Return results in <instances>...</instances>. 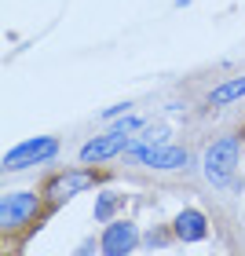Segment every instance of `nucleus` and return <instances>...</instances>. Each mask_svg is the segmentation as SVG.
Masks as SVG:
<instances>
[{"label": "nucleus", "instance_id": "nucleus-1", "mask_svg": "<svg viewBox=\"0 0 245 256\" xmlns=\"http://www.w3.org/2000/svg\"><path fill=\"white\" fill-rule=\"evenodd\" d=\"M234 168H238V139L234 136L216 139V143L205 150V176H208V183L224 187V183L234 176Z\"/></svg>", "mask_w": 245, "mask_h": 256}, {"label": "nucleus", "instance_id": "nucleus-2", "mask_svg": "<svg viewBox=\"0 0 245 256\" xmlns=\"http://www.w3.org/2000/svg\"><path fill=\"white\" fill-rule=\"evenodd\" d=\"M55 154H59V139H52V136L26 139V143H18L15 150H8V154H4V172H18V168L40 165V161H48Z\"/></svg>", "mask_w": 245, "mask_h": 256}, {"label": "nucleus", "instance_id": "nucleus-3", "mask_svg": "<svg viewBox=\"0 0 245 256\" xmlns=\"http://www.w3.org/2000/svg\"><path fill=\"white\" fill-rule=\"evenodd\" d=\"M136 242H139L136 224H128V220H118V224H110L106 230H102L99 249H102V256H128V252L136 249Z\"/></svg>", "mask_w": 245, "mask_h": 256}, {"label": "nucleus", "instance_id": "nucleus-4", "mask_svg": "<svg viewBox=\"0 0 245 256\" xmlns=\"http://www.w3.org/2000/svg\"><path fill=\"white\" fill-rule=\"evenodd\" d=\"M128 154L139 158L146 168H183L186 165V150L183 146H165V143L143 146V150H128Z\"/></svg>", "mask_w": 245, "mask_h": 256}, {"label": "nucleus", "instance_id": "nucleus-5", "mask_svg": "<svg viewBox=\"0 0 245 256\" xmlns=\"http://www.w3.org/2000/svg\"><path fill=\"white\" fill-rule=\"evenodd\" d=\"M37 212V194L30 190H18V194H8L4 205H0V224L4 227H18Z\"/></svg>", "mask_w": 245, "mask_h": 256}, {"label": "nucleus", "instance_id": "nucleus-6", "mask_svg": "<svg viewBox=\"0 0 245 256\" xmlns=\"http://www.w3.org/2000/svg\"><path fill=\"white\" fill-rule=\"evenodd\" d=\"M128 146H132V143H128V136L110 132V136H99V139H92V143L80 146V161H84V165H92V161L114 158V154H121V150H128Z\"/></svg>", "mask_w": 245, "mask_h": 256}, {"label": "nucleus", "instance_id": "nucleus-7", "mask_svg": "<svg viewBox=\"0 0 245 256\" xmlns=\"http://www.w3.org/2000/svg\"><path fill=\"white\" fill-rule=\"evenodd\" d=\"M92 183H96V180H92L88 172H66V176H59L48 187V194H52V202H62V198H74L77 190H88Z\"/></svg>", "mask_w": 245, "mask_h": 256}, {"label": "nucleus", "instance_id": "nucleus-8", "mask_svg": "<svg viewBox=\"0 0 245 256\" xmlns=\"http://www.w3.org/2000/svg\"><path fill=\"white\" fill-rule=\"evenodd\" d=\"M205 216L198 212V208H183V212L176 216V234L183 238V242H202L205 238Z\"/></svg>", "mask_w": 245, "mask_h": 256}, {"label": "nucleus", "instance_id": "nucleus-9", "mask_svg": "<svg viewBox=\"0 0 245 256\" xmlns=\"http://www.w3.org/2000/svg\"><path fill=\"white\" fill-rule=\"evenodd\" d=\"M242 96H245V77H234V80H224L220 88L208 92V102H212V106H227V102H234Z\"/></svg>", "mask_w": 245, "mask_h": 256}, {"label": "nucleus", "instance_id": "nucleus-10", "mask_svg": "<svg viewBox=\"0 0 245 256\" xmlns=\"http://www.w3.org/2000/svg\"><path fill=\"white\" fill-rule=\"evenodd\" d=\"M114 205H118V194H99V202H96V220H99V224H106V220H110Z\"/></svg>", "mask_w": 245, "mask_h": 256}, {"label": "nucleus", "instance_id": "nucleus-11", "mask_svg": "<svg viewBox=\"0 0 245 256\" xmlns=\"http://www.w3.org/2000/svg\"><path fill=\"white\" fill-rule=\"evenodd\" d=\"M139 124H143V121H139V118H124L121 124H114V128H110V132H121V136H128V132H136V128H139Z\"/></svg>", "mask_w": 245, "mask_h": 256}, {"label": "nucleus", "instance_id": "nucleus-12", "mask_svg": "<svg viewBox=\"0 0 245 256\" xmlns=\"http://www.w3.org/2000/svg\"><path fill=\"white\" fill-rule=\"evenodd\" d=\"M124 110H128V102H118V106H106V110H102V121L118 118V114H124Z\"/></svg>", "mask_w": 245, "mask_h": 256}, {"label": "nucleus", "instance_id": "nucleus-13", "mask_svg": "<svg viewBox=\"0 0 245 256\" xmlns=\"http://www.w3.org/2000/svg\"><path fill=\"white\" fill-rule=\"evenodd\" d=\"M77 256H92V242H84V246H80V252Z\"/></svg>", "mask_w": 245, "mask_h": 256}]
</instances>
